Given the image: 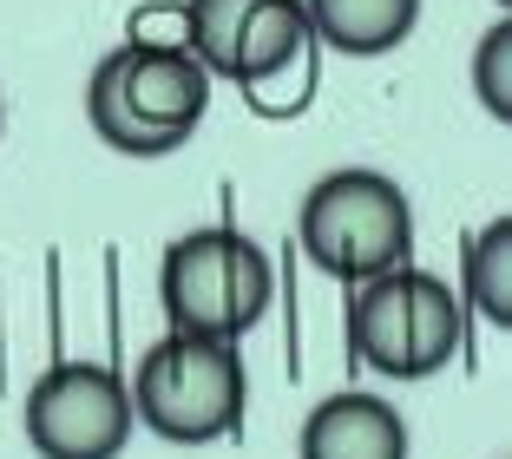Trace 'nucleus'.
Here are the masks:
<instances>
[{"label": "nucleus", "mask_w": 512, "mask_h": 459, "mask_svg": "<svg viewBox=\"0 0 512 459\" xmlns=\"http://www.w3.org/2000/svg\"><path fill=\"white\" fill-rule=\"evenodd\" d=\"M250 7H256V0H184L191 53L211 66V79H217V66H224V46H230V33L243 27V14H250Z\"/></svg>", "instance_id": "f8f14e48"}, {"label": "nucleus", "mask_w": 512, "mask_h": 459, "mask_svg": "<svg viewBox=\"0 0 512 459\" xmlns=\"http://www.w3.org/2000/svg\"><path fill=\"white\" fill-rule=\"evenodd\" d=\"M316 46L342 53V60H381L414 33L421 0H302Z\"/></svg>", "instance_id": "1a4fd4ad"}, {"label": "nucleus", "mask_w": 512, "mask_h": 459, "mask_svg": "<svg viewBox=\"0 0 512 459\" xmlns=\"http://www.w3.org/2000/svg\"><path fill=\"white\" fill-rule=\"evenodd\" d=\"M473 99L493 112L499 125H512V14L493 20L473 46Z\"/></svg>", "instance_id": "9b49d317"}, {"label": "nucleus", "mask_w": 512, "mask_h": 459, "mask_svg": "<svg viewBox=\"0 0 512 459\" xmlns=\"http://www.w3.org/2000/svg\"><path fill=\"white\" fill-rule=\"evenodd\" d=\"M296 243L322 276L355 289V282L414 256V204L394 178H381L368 164H348V171H329V178L309 184V197L296 210Z\"/></svg>", "instance_id": "39448f33"}, {"label": "nucleus", "mask_w": 512, "mask_h": 459, "mask_svg": "<svg viewBox=\"0 0 512 459\" xmlns=\"http://www.w3.org/2000/svg\"><path fill=\"white\" fill-rule=\"evenodd\" d=\"M302 53H316V33H309L302 0H256L250 14H243V27L230 33L217 79H230V86L243 92V86H256V79L296 66Z\"/></svg>", "instance_id": "6e6552de"}, {"label": "nucleus", "mask_w": 512, "mask_h": 459, "mask_svg": "<svg viewBox=\"0 0 512 459\" xmlns=\"http://www.w3.org/2000/svg\"><path fill=\"white\" fill-rule=\"evenodd\" d=\"M460 302L493 328H512V217L480 223L460 250Z\"/></svg>", "instance_id": "9d476101"}, {"label": "nucleus", "mask_w": 512, "mask_h": 459, "mask_svg": "<svg viewBox=\"0 0 512 459\" xmlns=\"http://www.w3.org/2000/svg\"><path fill=\"white\" fill-rule=\"evenodd\" d=\"M158 296L178 335L204 341H243L276 296V269L263 256V243L243 237L237 223H204L184 230L158 263Z\"/></svg>", "instance_id": "7ed1b4c3"}, {"label": "nucleus", "mask_w": 512, "mask_h": 459, "mask_svg": "<svg viewBox=\"0 0 512 459\" xmlns=\"http://www.w3.org/2000/svg\"><path fill=\"white\" fill-rule=\"evenodd\" d=\"M296 459H407V420L388 394L342 387L309 407L296 433Z\"/></svg>", "instance_id": "0eeeda50"}, {"label": "nucleus", "mask_w": 512, "mask_h": 459, "mask_svg": "<svg viewBox=\"0 0 512 459\" xmlns=\"http://www.w3.org/2000/svg\"><path fill=\"white\" fill-rule=\"evenodd\" d=\"M322 53V46H316ZM316 53H302L296 66H283V73L256 79V86H243V99H250V112H263V119H296L302 105L316 99Z\"/></svg>", "instance_id": "ddd939ff"}, {"label": "nucleus", "mask_w": 512, "mask_h": 459, "mask_svg": "<svg viewBox=\"0 0 512 459\" xmlns=\"http://www.w3.org/2000/svg\"><path fill=\"white\" fill-rule=\"evenodd\" d=\"M27 446L40 459H119L138 433L125 374L106 361H53L20 407Z\"/></svg>", "instance_id": "423d86ee"}, {"label": "nucleus", "mask_w": 512, "mask_h": 459, "mask_svg": "<svg viewBox=\"0 0 512 459\" xmlns=\"http://www.w3.org/2000/svg\"><path fill=\"white\" fill-rule=\"evenodd\" d=\"M125 394H132V414L145 433H158L171 446H211L243 427L250 381H243L237 341H204L171 328L145 348Z\"/></svg>", "instance_id": "20e7f679"}, {"label": "nucleus", "mask_w": 512, "mask_h": 459, "mask_svg": "<svg viewBox=\"0 0 512 459\" xmlns=\"http://www.w3.org/2000/svg\"><path fill=\"white\" fill-rule=\"evenodd\" d=\"M132 46H191V27H184V0H151V7H132V27H125Z\"/></svg>", "instance_id": "4468645a"}, {"label": "nucleus", "mask_w": 512, "mask_h": 459, "mask_svg": "<svg viewBox=\"0 0 512 459\" xmlns=\"http://www.w3.org/2000/svg\"><path fill=\"white\" fill-rule=\"evenodd\" d=\"M0 125H7V105H0Z\"/></svg>", "instance_id": "dca6fc26"}, {"label": "nucleus", "mask_w": 512, "mask_h": 459, "mask_svg": "<svg viewBox=\"0 0 512 459\" xmlns=\"http://www.w3.org/2000/svg\"><path fill=\"white\" fill-rule=\"evenodd\" d=\"M460 341H467V302L421 263H394L355 282L348 296V348L381 381H427L460 355Z\"/></svg>", "instance_id": "f03ea898"}, {"label": "nucleus", "mask_w": 512, "mask_h": 459, "mask_svg": "<svg viewBox=\"0 0 512 459\" xmlns=\"http://www.w3.org/2000/svg\"><path fill=\"white\" fill-rule=\"evenodd\" d=\"M211 112V66L191 46H112L86 79V125L119 158H171Z\"/></svg>", "instance_id": "f257e3e1"}, {"label": "nucleus", "mask_w": 512, "mask_h": 459, "mask_svg": "<svg viewBox=\"0 0 512 459\" xmlns=\"http://www.w3.org/2000/svg\"><path fill=\"white\" fill-rule=\"evenodd\" d=\"M493 7H506V14H512V0H493Z\"/></svg>", "instance_id": "2eb2a0df"}]
</instances>
